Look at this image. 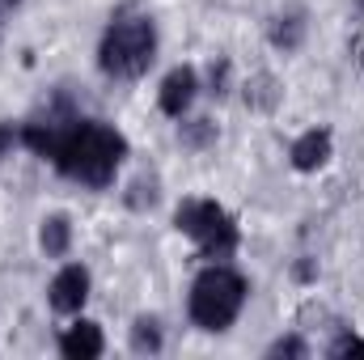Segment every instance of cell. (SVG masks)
<instances>
[{
  "mask_svg": "<svg viewBox=\"0 0 364 360\" xmlns=\"http://www.w3.org/2000/svg\"><path fill=\"white\" fill-rule=\"evenodd\" d=\"M127 157V140L106 127V123H77L60 136V149H55V166L77 182H90V186H106L114 179L119 162Z\"/></svg>",
  "mask_w": 364,
  "mask_h": 360,
  "instance_id": "1",
  "label": "cell"
},
{
  "mask_svg": "<svg viewBox=\"0 0 364 360\" xmlns=\"http://www.w3.org/2000/svg\"><path fill=\"white\" fill-rule=\"evenodd\" d=\"M246 301V280L229 268H208L191 288V318L203 331H225Z\"/></svg>",
  "mask_w": 364,
  "mask_h": 360,
  "instance_id": "2",
  "label": "cell"
},
{
  "mask_svg": "<svg viewBox=\"0 0 364 360\" xmlns=\"http://www.w3.org/2000/svg\"><path fill=\"white\" fill-rule=\"evenodd\" d=\"M153 51H157V30H153V21L132 17V21H119V26L106 30L97 60H102V68H106L110 77H140V73L153 64Z\"/></svg>",
  "mask_w": 364,
  "mask_h": 360,
  "instance_id": "3",
  "label": "cell"
},
{
  "mask_svg": "<svg viewBox=\"0 0 364 360\" xmlns=\"http://www.w3.org/2000/svg\"><path fill=\"white\" fill-rule=\"evenodd\" d=\"M174 225L203 246V259H225L237 246V229H233L229 212L212 199H186L174 212Z\"/></svg>",
  "mask_w": 364,
  "mask_h": 360,
  "instance_id": "4",
  "label": "cell"
},
{
  "mask_svg": "<svg viewBox=\"0 0 364 360\" xmlns=\"http://www.w3.org/2000/svg\"><path fill=\"white\" fill-rule=\"evenodd\" d=\"M90 297V271L85 268H64L51 280V305L60 314H77Z\"/></svg>",
  "mask_w": 364,
  "mask_h": 360,
  "instance_id": "5",
  "label": "cell"
},
{
  "mask_svg": "<svg viewBox=\"0 0 364 360\" xmlns=\"http://www.w3.org/2000/svg\"><path fill=\"white\" fill-rule=\"evenodd\" d=\"M191 102H195V73H191V68H174V73L161 81V110L174 115V119H182Z\"/></svg>",
  "mask_w": 364,
  "mask_h": 360,
  "instance_id": "6",
  "label": "cell"
},
{
  "mask_svg": "<svg viewBox=\"0 0 364 360\" xmlns=\"http://www.w3.org/2000/svg\"><path fill=\"white\" fill-rule=\"evenodd\" d=\"M102 331H97V322H77V327H68L64 331V339H60V352L68 360H93L102 356Z\"/></svg>",
  "mask_w": 364,
  "mask_h": 360,
  "instance_id": "7",
  "label": "cell"
},
{
  "mask_svg": "<svg viewBox=\"0 0 364 360\" xmlns=\"http://www.w3.org/2000/svg\"><path fill=\"white\" fill-rule=\"evenodd\" d=\"M326 157H331V132H305L296 144H292V166L296 170H318V166H326Z\"/></svg>",
  "mask_w": 364,
  "mask_h": 360,
  "instance_id": "8",
  "label": "cell"
},
{
  "mask_svg": "<svg viewBox=\"0 0 364 360\" xmlns=\"http://www.w3.org/2000/svg\"><path fill=\"white\" fill-rule=\"evenodd\" d=\"M68 238H73V229H68V216H47L43 221V250L47 255H64L68 250Z\"/></svg>",
  "mask_w": 364,
  "mask_h": 360,
  "instance_id": "9",
  "label": "cell"
},
{
  "mask_svg": "<svg viewBox=\"0 0 364 360\" xmlns=\"http://www.w3.org/2000/svg\"><path fill=\"white\" fill-rule=\"evenodd\" d=\"M132 348H136V352H157V348H161V331H157L153 318H136V327H132Z\"/></svg>",
  "mask_w": 364,
  "mask_h": 360,
  "instance_id": "10",
  "label": "cell"
},
{
  "mask_svg": "<svg viewBox=\"0 0 364 360\" xmlns=\"http://www.w3.org/2000/svg\"><path fill=\"white\" fill-rule=\"evenodd\" d=\"M296 38H301V21L288 17V26H284V17H279V26L272 30V43L275 47H296Z\"/></svg>",
  "mask_w": 364,
  "mask_h": 360,
  "instance_id": "11",
  "label": "cell"
},
{
  "mask_svg": "<svg viewBox=\"0 0 364 360\" xmlns=\"http://www.w3.org/2000/svg\"><path fill=\"white\" fill-rule=\"evenodd\" d=\"M246 97H250L255 106H275V81L272 77H259L255 90H246Z\"/></svg>",
  "mask_w": 364,
  "mask_h": 360,
  "instance_id": "12",
  "label": "cell"
},
{
  "mask_svg": "<svg viewBox=\"0 0 364 360\" xmlns=\"http://www.w3.org/2000/svg\"><path fill=\"white\" fill-rule=\"evenodd\" d=\"M331 356H364V339H356V335L339 339V344L331 348Z\"/></svg>",
  "mask_w": 364,
  "mask_h": 360,
  "instance_id": "13",
  "label": "cell"
},
{
  "mask_svg": "<svg viewBox=\"0 0 364 360\" xmlns=\"http://www.w3.org/2000/svg\"><path fill=\"white\" fill-rule=\"evenodd\" d=\"M272 356H305V344L301 339H279V344H272Z\"/></svg>",
  "mask_w": 364,
  "mask_h": 360,
  "instance_id": "14",
  "label": "cell"
},
{
  "mask_svg": "<svg viewBox=\"0 0 364 360\" xmlns=\"http://www.w3.org/2000/svg\"><path fill=\"white\" fill-rule=\"evenodd\" d=\"M13 140H17L13 123H0V153H9V149H13Z\"/></svg>",
  "mask_w": 364,
  "mask_h": 360,
  "instance_id": "15",
  "label": "cell"
},
{
  "mask_svg": "<svg viewBox=\"0 0 364 360\" xmlns=\"http://www.w3.org/2000/svg\"><path fill=\"white\" fill-rule=\"evenodd\" d=\"M21 0H0V13H9V9H17Z\"/></svg>",
  "mask_w": 364,
  "mask_h": 360,
  "instance_id": "16",
  "label": "cell"
}]
</instances>
